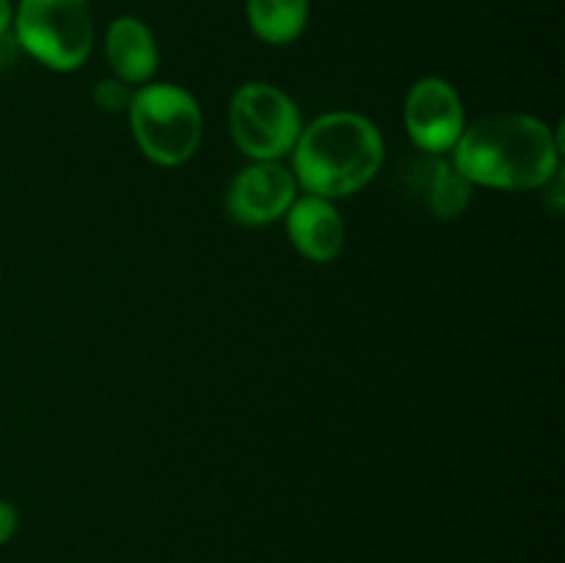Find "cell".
<instances>
[{"instance_id":"6da1fadb","label":"cell","mask_w":565,"mask_h":563,"mask_svg":"<svg viewBox=\"0 0 565 563\" xmlns=\"http://www.w3.org/2000/svg\"><path fill=\"white\" fill-rule=\"evenodd\" d=\"M452 163L472 185L539 191L561 171V132L530 114H491L467 125Z\"/></svg>"},{"instance_id":"7a4b0ae2","label":"cell","mask_w":565,"mask_h":563,"mask_svg":"<svg viewBox=\"0 0 565 563\" xmlns=\"http://www.w3.org/2000/svg\"><path fill=\"white\" fill-rule=\"evenodd\" d=\"M290 155L298 188L334 202L375 180L386 149L373 119L356 110H331L303 127Z\"/></svg>"},{"instance_id":"3957f363","label":"cell","mask_w":565,"mask_h":563,"mask_svg":"<svg viewBox=\"0 0 565 563\" xmlns=\"http://www.w3.org/2000/svg\"><path fill=\"white\" fill-rule=\"evenodd\" d=\"M127 119L138 149L154 166L174 169L188 163L202 144V108L196 97L177 83L138 86Z\"/></svg>"},{"instance_id":"277c9868","label":"cell","mask_w":565,"mask_h":563,"mask_svg":"<svg viewBox=\"0 0 565 563\" xmlns=\"http://www.w3.org/2000/svg\"><path fill=\"white\" fill-rule=\"evenodd\" d=\"M11 36L20 50L53 72H75L94 50V11L88 0H20Z\"/></svg>"},{"instance_id":"5b68a950","label":"cell","mask_w":565,"mask_h":563,"mask_svg":"<svg viewBox=\"0 0 565 563\" xmlns=\"http://www.w3.org/2000/svg\"><path fill=\"white\" fill-rule=\"evenodd\" d=\"M303 130L296 99L274 83H243L230 103V136L248 160H281Z\"/></svg>"},{"instance_id":"8992f818","label":"cell","mask_w":565,"mask_h":563,"mask_svg":"<svg viewBox=\"0 0 565 563\" xmlns=\"http://www.w3.org/2000/svg\"><path fill=\"white\" fill-rule=\"evenodd\" d=\"M403 125L414 147L425 155H447L467 130L461 94L450 81L425 75L412 83L403 103Z\"/></svg>"},{"instance_id":"52a82bcc","label":"cell","mask_w":565,"mask_h":563,"mask_svg":"<svg viewBox=\"0 0 565 563\" xmlns=\"http://www.w3.org/2000/svg\"><path fill=\"white\" fill-rule=\"evenodd\" d=\"M298 199V182L279 160H252L232 177L224 208L243 226H268L285 219Z\"/></svg>"},{"instance_id":"ba28073f","label":"cell","mask_w":565,"mask_h":563,"mask_svg":"<svg viewBox=\"0 0 565 563\" xmlns=\"http://www.w3.org/2000/svg\"><path fill=\"white\" fill-rule=\"evenodd\" d=\"M285 226L292 248L309 263H334L345 248V221L331 199L303 193L287 210Z\"/></svg>"},{"instance_id":"9c48e42d","label":"cell","mask_w":565,"mask_h":563,"mask_svg":"<svg viewBox=\"0 0 565 563\" xmlns=\"http://www.w3.org/2000/svg\"><path fill=\"white\" fill-rule=\"evenodd\" d=\"M408 185L436 221H456L467 213L475 185L447 155H419L408 169Z\"/></svg>"},{"instance_id":"30bf717a","label":"cell","mask_w":565,"mask_h":563,"mask_svg":"<svg viewBox=\"0 0 565 563\" xmlns=\"http://www.w3.org/2000/svg\"><path fill=\"white\" fill-rule=\"evenodd\" d=\"M105 59L114 77L127 86H143L154 77L160 64V50L152 28L138 17H116L105 31Z\"/></svg>"},{"instance_id":"8fae6325","label":"cell","mask_w":565,"mask_h":563,"mask_svg":"<svg viewBox=\"0 0 565 563\" xmlns=\"http://www.w3.org/2000/svg\"><path fill=\"white\" fill-rule=\"evenodd\" d=\"M248 31L265 44H292L309 22V0H246Z\"/></svg>"},{"instance_id":"7c38bea8","label":"cell","mask_w":565,"mask_h":563,"mask_svg":"<svg viewBox=\"0 0 565 563\" xmlns=\"http://www.w3.org/2000/svg\"><path fill=\"white\" fill-rule=\"evenodd\" d=\"M132 86H127L119 77H105L92 88V99L103 114H127L132 103Z\"/></svg>"},{"instance_id":"4fadbf2b","label":"cell","mask_w":565,"mask_h":563,"mask_svg":"<svg viewBox=\"0 0 565 563\" xmlns=\"http://www.w3.org/2000/svg\"><path fill=\"white\" fill-rule=\"evenodd\" d=\"M17 524H20V513L11 506L9 500H0V546L17 533Z\"/></svg>"},{"instance_id":"5bb4252c","label":"cell","mask_w":565,"mask_h":563,"mask_svg":"<svg viewBox=\"0 0 565 563\" xmlns=\"http://www.w3.org/2000/svg\"><path fill=\"white\" fill-rule=\"evenodd\" d=\"M17 53H22V50L17 44V39L11 36V31L6 36H0V70L11 66V61H17Z\"/></svg>"},{"instance_id":"9a60e30c","label":"cell","mask_w":565,"mask_h":563,"mask_svg":"<svg viewBox=\"0 0 565 563\" xmlns=\"http://www.w3.org/2000/svg\"><path fill=\"white\" fill-rule=\"evenodd\" d=\"M11 20H14V6L11 0H0V36L11 31Z\"/></svg>"}]
</instances>
